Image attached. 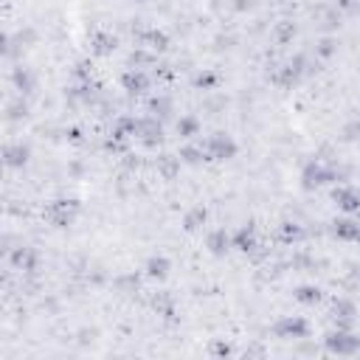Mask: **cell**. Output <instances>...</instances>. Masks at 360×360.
Listing matches in <instances>:
<instances>
[{"label": "cell", "instance_id": "obj_7", "mask_svg": "<svg viewBox=\"0 0 360 360\" xmlns=\"http://www.w3.org/2000/svg\"><path fill=\"white\" fill-rule=\"evenodd\" d=\"M208 245H211V251H214V254H222V251H225V245H228V239H225V234H222V231H217V234H211Z\"/></svg>", "mask_w": 360, "mask_h": 360}, {"label": "cell", "instance_id": "obj_1", "mask_svg": "<svg viewBox=\"0 0 360 360\" xmlns=\"http://www.w3.org/2000/svg\"><path fill=\"white\" fill-rule=\"evenodd\" d=\"M237 152V144L228 138V135H214V138L208 141V155L214 160H225V158H231Z\"/></svg>", "mask_w": 360, "mask_h": 360}, {"label": "cell", "instance_id": "obj_3", "mask_svg": "<svg viewBox=\"0 0 360 360\" xmlns=\"http://www.w3.org/2000/svg\"><path fill=\"white\" fill-rule=\"evenodd\" d=\"M276 332H279L281 338H287V335H293V338H304V335H307V324L299 321V318H287V321H281L279 324Z\"/></svg>", "mask_w": 360, "mask_h": 360}, {"label": "cell", "instance_id": "obj_5", "mask_svg": "<svg viewBox=\"0 0 360 360\" xmlns=\"http://www.w3.org/2000/svg\"><path fill=\"white\" fill-rule=\"evenodd\" d=\"M335 200L341 203V208H346V211L360 208V194L352 192V189H341V192H335Z\"/></svg>", "mask_w": 360, "mask_h": 360}, {"label": "cell", "instance_id": "obj_9", "mask_svg": "<svg viewBox=\"0 0 360 360\" xmlns=\"http://www.w3.org/2000/svg\"><path fill=\"white\" fill-rule=\"evenodd\" d=\"M166 267H169L166 259H152L150 262V276H166Z\"/></svg>", "mask_w": 360, "mask_h": 360}, {"label": "cell", "instance_id": "obj_2", "mask_svg": "<svg viewBox=\"0 0 360 360\" xmlns=\"http://www.w3.org/2000/svg\"><path fill=\"white\" fill-rule=\"evenodd\" d=\"M329 177H332V172H326L321 163H309V166L304 169V186H307V189L324 183V180H329Z\"/></svg>", "mask_w": 360, "mask_h": 360}, {"label": "cell", "instance_id": "obj_10", "mask_svg": "<svg viewBox=\"0 0 360 360\" xmlns=\"http://www.w3.org/2000/svg\"><path fill=\"white\" fill-rule=\"evenodd\" d=\"M127 88L130 90H135V88H144V76H141V73H130V76H127ZM135 93H138V90H135Z\"/></svg>", "mask_w": 360, "mask_h": 360}, {"label": "cell", "instance_id": "obj_12", "mask_svg": "<svg viewBox=\"0 0 360 360\" xmlns=\"http://www.w3.org/2000/svg\"><path fill=\"white\" fill-rule=\"evenodd\" d=\"M177 130H180V132H194V130H197V124H194V121H183V124H177Z\"/></svg>", "mask_w": 360, "mask_h": 360}, {"label": "cell", "instance_id": "obj_4", "mask_svg": "<svg viewBox=\"0 0 360 360\" xmlns=\"http://www.w3.org/2000/svg\"><path fill=\"white\" fill-rule=\"evenodd\" d=\"M329 349H335V352H355V349H358V338L338 332V335L329 338Z\"/></svg>", "mask_w": 360, "mask_h": 360}, {"label": "cell", "instance_id": "obj_11", "mask_svg": "<svg viewBox=\"0 0 360 360\" xmlns=\"http://www.w3.org/2000/svg\"><path fill=\"white\" fill-rule=\"evenodd\" d=\"M299 301H318V290H312V287H301Z\"/></svg>", "mask_w": 360, "mask_h": 360}, {"label": "cell", "instance_id": "obj_8", "mask_svg": "<svg viewBox=\"0 0 360 360\" xmlns=\"http://www.w3.org/2000/svg\"><path fill=\"white\" fill-rule=\"evenodd\" d=\"M237 248H242V251H251V248H254V234L248 228H242L237 234Z\"/></svg>", "mask_w": 360, "mask_h": 360}, {"label": "cell", "instance_id": "obj_6", "mask_svg": "<svg viewBox=\"0 0 360 360\" xmlns=\"http://www.w3.org/2000/svg\"><path fill=\"white\" fill-rule=\"evenodd\" d=\"M338 228H335V234L343 239H360V225L358 222H349V220H341V222H335Z\"/></svg>", "mask_w": 360, "mask_h": 360}]
</instances>
